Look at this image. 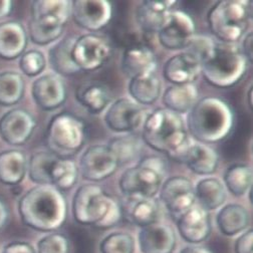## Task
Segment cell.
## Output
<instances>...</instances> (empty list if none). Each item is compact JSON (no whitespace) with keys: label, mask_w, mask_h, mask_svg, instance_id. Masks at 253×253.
<instances>
[{"label":"cell","mask_w":253,"mask_h":253,"mask_svg":"<svg viewBox=\"0 0 253 253\" xmlns=\"http://www.w3.org/2000/svg\"><path fill=\"white\" fill-rule=\"evenodd\" d=\"M71 15L79 26L98 31L110 23L113 7L105 0H78L71 2Z\"/></svg>","instance_id":"obj_17"},{"label":"cell","mask_w":253,"mask_h":253,"mask_svg":"<svg viewBox=\"0 0 253 253\" xmlns=\"http://www.w3.org/2000/svg\"><path fill=\"white\" fill-rule=\"evenodd\" d=\"M101 253H134L135 239L126 232H114L106 236L100 244Z\"/></svg>","instance_id":"obj_38"},{"label":"cell","mask_w":253,"mask_h":253,"mask_svg":"<svg viewBox=\"0 0 253 253\" xmlns=\"http://www.w3.org/2000/svg\"><path fill=\"white\" fill-rule=\"evenodd\" d=\"M13 10V2L12 1H0V20L9 16Z\"/></svg>","instance_id":"obj_46"},{"label":"cell","mask_w":253,"mask_h":253,"mask_svg":"<svg viewBox=\"0 0 253 253\" xmlns=\"http://www.w3.org/2000/svg\"><path fill=\"white\" fill-rule=\"evenodd\" d=\"M215 45L216 42H214L212 39L205 36L195 35L190 41L184 51L195 56L202 66L205 61L212 56Z\"/></svg>","instance_id":"obj_41"},{"label":"cell","mask_w":253,"mask_h":253,"mask_svg":"<svg viewBox=\"0 0 253 253\" xmlns=\"http://www.w3.org/2000/svg\"><path fill=\"white\" fill-rule=\"evenodd\" d=\"M85 142L84 122L71 113H60L52 117L46 129V144L50 153L58 158L70 159Z\"/></svg>","instance_id":"obj_9"},{"label":"cell","mask_w":253,"mask_h":253,"mask_svg":"<svg viewBox=\"0 0 253 253\" xmlns=\"http://www.w3.org/2000/svg\"><path fill=\"white\" fill-rule=\"evenodd\" d=\"M251 94H252V86L249 87V90H248V105L249 107L251 108L252 107V101H251Z\"/></svg>","instance_id":"obj_48"},{"label":"cell","mask_w":253,"mask_h":253,"mask_svg":"<svg viewBox=\"0 0 253 253\" xmlns=\"http://www.w3.org/2000/svg\"><path fill=\"white\" fill-rule=\"evenodd\" d=\"M179 253H214L211 249L200 246V245H190L183 248Z\"/></svg>","instance_id":"obj_47"},{"label":"cell","mask_w":253,"mask_h":253,"mask_svg":"<svg viewBox=\"0 0 253 253\" xmlns=\"http://www.w3.org/2000/svg\"><path fill=\"white\" fill-rule=\"evenodd\" d=\"M73 215L79 224L107 230L123 218L121 204L103 188L87 184L81 186L73 198Z\"/></svg>","instance_id":"obj_3"},{"label":"cell","mask_w":253,"mask_h":253,"mask_svg":"<svg viewBox=\"0 0 253 253\" xmlns=\"http://www.w3.org/2000/svg\"><path fill=\"white\" fill-rule=\"evenodd\" d=\"M138 241L142 253H173L177 238L170 225L155 222L141 228Z\"/></svg>","instance_id":"obj_20"},{"label":"cell","mask_w":253,"mask_h":253,"mask_svg":"<svg viewBox=\"0 0 253 253\" xmlns=\"http://www.w3.org/2000/svg\"><path fill=\"white\" fill-rule=\"evenodd\" d=\"M242 44L240 47L242 53L248 60V62L252 61V33L246 34L242 39Z\"/></svg>","instance_id":"obj_44"},{"label":"cell","mask_w":253,"mask_h":253,"mask_svg":"<svg viewBox=\"0 0 253 253\" xmlns=\"http://www.w3.org/2000/svg\"><path fill=\"white\" fill-rule=\"evenodd\" d=\"M46 66L44 54L38 49L25 51L19 59V69L27 77H37L41 75Z\"/></svg>","instance_id":"obj_39"},{"label":"cell","mask_w":253,"mask_h":253,"mask_svg":"<svg viewBox=\"0 0 253 253\" xmlns=\"http://www.w3.org/2000/svg\"><path fill=\"white\" fill-rule=\"evenodd\" d=\"M252 4L248 0H223L210 9L207 20L213 36L223 43L236 44L251 23Z\"/></svg>","instance_id":"obj_5"},{"label":"cell","mask_w":253,"mask_h":253,"mask_svg":"<svg viewBox=\"0 0 253 253\" xmlns=\"http://www.w3.org/2000/svg\"><path fill=\"white\" fill-rule=\"evenodd\" d=\"M56 158L54 154L45 151L33 154L27 161V173L30 181L38 185H51L50 170Z\"/></svg>","instance_id":"obj_36"},{"label":"cell","mask_w":253,"mask_h":253,"mask_svg":"<svg viewBox=\"0 0 253 253\" xmlns=\"http://www.w3.org/2000/svg\"><path fill=\"white\" fill-rule=\"evenodd\" d=\"M200 73L199 60L186 51L171 56L163 67L164 78L172 84H193Z\"/></svg>","instance_id":"obj_23"},{"label":"cell","mask_w":253,"mask_h":253,"mask_svg":"<svg viewBox=\"0 0 253 253\" xmlns=\"http://www.w3.org/2000/svg\"><path fill=\"white\" fill-rule=\"evenodd\" d=\"M252 240H253L252 229L248 228L236 239L235 245H234L235 253H253Z\"/></svg>","instance_id":"obj_42"},{"label":"cell","mask_w":253,"mask_h":253,"mask_svg":"<svg viewBox=\"0 0 253 253\" xmlns=\"http://www.w3.org/2000/svg\"><path fill=\"white\" fill-rule=\"evenodd\" d=\"M121 209L126 221L141 228L158 222L160 215V205L156 198L125 197Z\"/></svg>","instance_id":"obj_22"},{"label":"cell","mask_w":253,"mask_h":253,"mask_svg":"<svg viewBox=\"0 0 253 253\" xmlns=\"http://www.w3.org/2000/svg\"><path fill=\"white\" fill-rule=\"evenodd\" d=\"M70 16V1H34L27 36L35 44L47 45L61 37Z\"/></svg>","instance_id":"obj_7"},{"label":"cell","mask_w":253,"mask_h":253,"mask_svg":"<svg viewBox=\"0 0 253 253\" xmlns=\"http://www.w3.org/2000/svg\"><path fill=\"white\" fill-rule=\"evenodd\" d=\"M1 253H37L35 247L24 241H13L6 244Z\"/></svg>","instance_id":"obj_43"},{"label":"cell","mask_w":253,"mask_h":253,"mask_svg":"<svg viewBox=\"0 0 253 253\" xmlns=\"http://www.w3.org/2000/svg\"><path fill=\"white\" fill-rule=\"evenodd\" d=\"M176 223L183 240L194 245L204 242L212 230L208 211L196 205L180 216Z\"/></svg>","instance_id":"obj_19"},{"label":"cell","mask_w":253,"mask_h":253,"mask_svg":"<svg viewBox=\"0 0 253 253\" xmlns=\"http://www.w3.org/2000/svg\"><path fill=\"white\" fill-rule=\"evenodd\" d=\"M219 231L225 236H235L248 229L250 213L242 205L230 203L219 210L216 216Z\"/></svg>","instance_id":"obj_26"},{"label":"cell","mask_w":253,"mask_h":253,"mask_svg":"<svg viewBox=\"0 0 253 253\" xmlns=\"http://www.w3.org/2000/svg\"><path fill=\"white\" fill-rule=\"evenodd\" d=\"M161 91L162 83L155 73L135 77L129 83V92L132 100L141 106L154 104L160 98Z\"/></svg>","instance_id":"obj_32"},{"label":"cell","mask_w":253,"mask_h":253,"mask_svg":"<svg viewBox=\"0 0 253 253\" xmlns=\"http://www.w3.org/2000/svg\"><path fill=\"white\" fill-rule=\"evenodd\" d=\"M27 173V158L16 149L0 153V182L7 186L19 185Z\"/></svg>","instance_id":"obj_27"},{"label":"cell","mask_w":253,"mask_h":253,"mask_svg":"<svg viewBox=\"0 0 253 253\" xmlns=\"http://www.w3.org/2000/svg\"><path fill=\"white\" fill-rule=\"evenodd\" d=\"M104 120L106 126L113 132L131 133L144 124L146 112L132 99L121 98L109 107Z\"/></svg>","instance_id":"obj_13"},{"label":"cell","mask_w":253,"mask_h":253,"mask_svg":"<svg viewBox=\"0 0 253 253\" xmlns=\"http://www.w3.org/2000/svg\"><path fill=\"white\" fill-rule=\"evenodd\" d=\"M167 164L161 157L148 156L121 176L119 186L125 197L155 198L165 181Z\"/></svg>","instance_id":"obj_8"},{"label":"cell","mask_w":253,"mask_h":253,"mask_svg":"<svg viewBox=\"0 0 253 253\" xmlns=\"http://www.w3.org/2000/svg\"><path fill=\"white\" fill-rule=\"evenodd\" d=\"M27 43L28 36L20 22L10 20L0 23V58L12 60L20 57Z\"/></svg>","instance_id":"obj_25"},{"label":"cell","mask_w":253,"mask_h":253,"mask_svg":"<svg viewBox=\"0 0 253 253\" xmlns=\"http://www.w3.org/2000/svg\"><path fill=\"white\" fill-rule=\"evenodd\" d=\"M76 97L83 107L94 115L102 113L112 100L110 89L98 82H89L79 86Z\"/></svg>","instance_id":"obj_31"},{"label":"cell","mask_w":253,"mask_h":253,"mask_svg":"<svg viewBox=\"0 0 253 253\" xmlns=\"http://www.w3.org/2000/svg\"><path fill=\"white\" fill-rule=\"evenodd\" d=\"M121 68L130 79L155 73L157 69L156 54L147 45L133 44L124 50Z\"/></svg>","instance_id":"obj_24"},{"label":"cell","mask_w":253,"mask_h":253,"mask_svg":"<svg viewBox=\"0 0 253 253\" xmlns=\"http://www.w3.org/2000/svg\"><path fill=\"white\" fill-rule=\"evenodd\" d=\"M108 147L115 155L119 167L135 161L141 152L140 140L132 135L115 137Z\"/></svg>","instance_id":"obj_37"},{"label":"cell","mask_w":253,"mask_h":253,"mask_svg":"<svg viewBox=\"0 0 253 253\" xmlns=\"http://www.w3.org/2000/svg\"><path fill=\"white\" fill-rule=\"evenodd\" d=\"M195 188V197L199 202V206L206 211H213L226 201V188L217 178H204L198 181Z\"/></svg>","instance_id":"obj_30"},{"label":"cell","mask_w":253,"mask_h":253,"mask_svg":"<svg viewBox=\"0 0 253 253\" xmlns=\"http://www.w3.org/2000/svg\"><path fill=\"white\" fill-rule=\"evenodd\" d=\"M112 54L110 41L100 35L88 34L76 40L73 57L81 71L91 72L102 68Z\"/></svg>","instance_id":"obj_10"},{"label":"cell","mask_w":253,"mask_h":253,"mask_svg":"<svg viewBox=\"0 0 253 253\" xmlns=\"http://www.w3.org/2000/svg\"><path fill=\"white\" fill-rule=\"evenodd\" d=\"M79 168L71 159L56 158L50 170L51 186L59 191L72 189L78 182Z\"/></svg>","instance_id":"obj_35"},{"label":"cell","mask_w":253,"mask_h":253,"mask_svg":"<svg viewBox=\"0 0 253 253\" xmlns=\"http://www.w3.org/2000/svg\"><path fill=\"white\" fill-rule=\"evenodd\" d=\"M31 96L36 104L44 111H53L67 101V85L56 74H45L31 85Z\"/></svg>","instance_id":"obj_18"},{"label":"cell","mask_w":253,"mask_h":253,"mask_svg":"<svg viewBox=\"0 0 253 253\" xmlns=\"http://www.w3.org/2000/svg\"><path fill=\"white\" fill-rule=\"evenodd\" d=\"M176 1H143L136 9L135 18L139 28L144 34L152 35L158 34L165 22L167 21L170 13L174 10Z\"/></svg>","instance_id":"obj_21"},{"label":"cell","mask_w":253,"mask_h":253,"mask_svg":"<svg viewBox=\"0 0 253 253\" xmlns=\"http://www.w3.org/2000/svg\"><path fill=\"white\" fill-rule=\"evenodd\" d=\"M36 251L37 253H71V242L65 234L51 232L39 240Z\"/></svg>","instance_id":"obj_40"},{"label":"cell","mask_w":253,"mask_h":253,"mask_svg":"<svg viewBox=\"0 0 253 253\" xmlns=\"http://www.w3.org/2000/svg\"><path fill=\"white\" fill-rule=\"evenodd\" d=\"M247 66L248 60L239 45L216 42L212 56L201 66V73L211 85L227 88L242 80Z\"/></svg>","instance_id":"obj_6"},{"label":"cell","mask_w":253,"mask_h":253,"mask_svg":"<svg viewBox=\"0 0 253 253\" xmlns=\"http://www.w3.org/2000/svg\"><path fill=\"white\" fill-rule=\"evenodd\" d=\"M142 138L151 149L169 157L190 141L181 115L167 109H157L146 117Z\"/></svg>","instance_id":"obj_4"},{"label":"cell","mask_w":253,"mask_h":253,"mask_svg":"<svg viewBox=\"0 0 253 253\" xmlns=\"http://www.w3.org/2000/svg\"><path fill=\"white\" fill-rule=\"evenodd\" d=\"M195 30L191 16L184 11L173 10L157 35L163 47L169 50H184L196 35Z\"/></svg>","instance_id":"obj_14"},{"label":"cell","mask_w":253,"mask_h":253,"mask_svg":"<svg viewBox=\"0 0 253 253\" xmlns=\"http://www.w3.org/2000/svg\"><path fill=\"white\" fill-rule=\"evenodd\" d=\"M159 194L161 202L175 220L191 209L196 202L194 185L191 180L184 176L166 179Z\"/></svg>","instance_id":"obj_11"},{"label":"cell","mask_w":253,"mask_h":253,"mask_svg":"<svg viewBox=\"0 0 253 253\" xmlns=\"http://www.w3.org/2000/svg\"><path fill=\"white\" fill-rule=\"evenodd\" d=\"M170 158L178 163L185 164L193 173L202 176L213 174L219 164V156L215 150L204 144L191 141Z\"/></svg>","instance_id":"obj_16"},{"label":"cell","mask_w":253,"mask_h":253,"mask_svg":"<svg viewBox=\"0 0 253 253\" xmlns=\"http://www.w3.org/2000/svg\"><path fill=\"white\" fill-rule=\"evenodd\" d=\"M118 168V161L108 145H92L80 158L79 171L87 181H104L114 175Z\"/></svg>","instance_id":"obj_12"},{"label":"cell","mask_w":253,"mask_h":253,"mask_svg":"<svg viewBox=\"0 0 253 253\" xmlns=\"http://www.w3.org/2000/svg\"><path fill=\"white\" fill-rule=\"evenodd\" d=\"M25 83L23 77L13 71L0 73V106L17 105L24 96Z\"/></svg>","instance_id":"obj_33"},{"label":"cell","mask_w":253,"mask_h":253,"mask_svg":"<svg viewBox=\"0 0 253 253\" xmlns=\"http://www.w3.org/2000/svg\"><path fill=\"white\" fill-rule=\"evenodd\" d=\"M233 126V111L226 102L218 98H203L188 113L187 132L204 145L225 140Z\"/></svg>","instance_id":"obj_2"},{"label":"cell","mask_w":253,"mask_h":253,"mask_svg":"<svg viewBox=\"0 0 253 253\" xmlns=\"http://www.w3.org/2000/svg\"><path fill=\"white\" fill-rule=\"evenodd\" d=\"M18 213L27 227L41 232H53L65 224L68 205L59 190L51 185H38L20 198Z\"/></svg>","instance_id":"obj_1"},{"label":"cell","mask_w":253,"mask_h":253,"mask_svg":"<svg viewBox=\"0 0 253 253\" xmlns=\"http://www.w3.org/2000/svg\"><path fill=\"white\" fill-rule=\"evenodd\" d=\"M224 186L235 197H242L252 188V169L245 164H234L223 176Z\"/></svg>","instance_id":"obj_34"},{"label":"cell","mask_w":253,"mask_h":253,"mask_svg":"<svg viewBox=\"0 0 253 253\" xmlns=\"http://www.w3.org/2000/svg\"><path fill=\"white\" fill-rule=\"evenodd\" d=\"M76 40L73 37L65 38L49 49L48 60L56 75L71 77L82 72L73 57V47Z\"/></svg>","instance_id":"obj_28"},{"label":"cell","mask_w":253,"mask_h":253,"mask_svg":"<svg viewBox=\"0 0 253 253\" xmlns=\"http://www.w3.org/2000/svg\"><path fill=\"white\" fill-rule=\"evenodd\" d=\"M165 109L178 115L187 114L198 101V89L193 84H172L163 94Z\"/></svg>","instance_id":"obj_29"},{"label":"cell","mask_w":253,"mask_h":253,"mask_svg":"<svg viewBox=\"0 0 253 253\" xmlns=\"http://www.w3.org/2000/svg\"><path fill=\"white\" fill-rule=\"evenodd\" d=\"M9 219V209L6 203L0 198V231L7 224Z\"/></svg>","instance_id":"obj_45"},{"label":"cell","mask_w":253,"mask_h":253,"mask_svg":"<svg viewBox=\"0 0 253 253\" xmlns=\"http://www.w3.org/2000/svg\"><path fill=\"white\" fill-rule=\"evenodd\" d=\"M37 120L23 109H12L0 118V138L12 146H22L29 141L37 128Z\"/></svg>","instance_id":"obj_15"}]
</instances>
